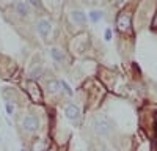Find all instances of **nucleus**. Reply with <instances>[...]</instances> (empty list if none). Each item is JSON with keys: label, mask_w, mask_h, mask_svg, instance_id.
<instances>
[{"label": "nucleus", "mask_w": 157, "mask_h": 151, "mask_svg": "<svg viewBox=\"0 0 157 151\" xmlns=\"http://www.w3.org/2000/svg\"><path fill=\"white\" fill-rule=\"evenodd\" d=\"M5 109H6L8 115H13V113H14V106H13L10 101H6V103H5Z\"/></svg>", "instance_id": "obj_16"}, {"label": "nucleus", "mask_w": 157, "mask_h": 151, "mask_svg": "<svg viewBox=\"0 0 157 151\" xmlns=\"http://www.w3.org/2000/svg\"><path fill=\"white\" fill-rule=\"evenodd\" d=\"M102 17H104V11H101V10H93V11L88 13V19L93 22V24L99 22Z\"/></svg>", "instance_id": "obj_14"}, {"label": "nucleus", "mask_w": 157, "mask_h": 151, "mask_svg": "<svg viewBox=\"0 0 157 151\" xmlns=\"http://www.w3.org/2000/svg\"><path fill=\"white\" fill-rule=\"evenodd\" d=\"M98 151H110V149H109V148H105V146H102V148H99Z\"/></svg>", "instance_id": "obj_21"}, {"label": "nucleus", "mask_w": 157, "mask_h": 151, "mask_svg": "<svg viewBox=\"0 0 157 151\" xmlns=\"http://www.w3.org/2000/svg\"><path fill=\"white\" fill-rule=\"evenodd\" d=\"M112 38H113L112 29H105V41H112Z\"/></svg>", "instance_id": "obj_18"}, {"label": "nucleus", "mask_w": 157, "mask_h": 151, "mask_svg": "<svg viewBox=\"0 0 157 151\" xmlns=\"http://www.w3.org/2000/svg\"><path fill=\"white\" fill-rule=\"evenodd\" d=\"M21 151H29V149H21Z\"/></svg>", "instance_id": "obj_22"}, {"label": "nucleus", "mask_w": 157, "mask_h": 151, "mask_svg": "<svg viewBox=\"0 0 157 151\" xmlns=\"http://www.w3.org/2000/svg\"><path fill=\"white\" fill-rule=\"evenodd\" d=\"M91 126L98 135H102V137H110L115 131V123L110 117L104 115V113H98V115L93 118L91 121Z\"/></svg>", "instance_id": "obj_1"}, {"label": "nucleus", "mask_w": 157, "mask_h": 151, "mask_svg": "<svg viewBox=\"0 0 157 151\" xmlns=\"http://www.w3.org/2000/svg\"><path fill=\"white\" fill-rule=\"evenodd\" d=\"M24 91L25 95H27V98L32 101V103H36V104H43L44 103V98H43V91H41V88H39L38 82L35 80H25L24 83Z\"/></svg>", "instance_id": "obj_3"}, {"label": "nucleus", "mask_w": 157, "mask_h": 151, "mask_svg": "<svg viewBox=\"0 0 157 151\" xmlns=\"http://www.w3.org/2000/svg\"><path fill=\"white\" fill-rule=\"evenodd\" d=\"M71 21L75 24V25H80V27H85L86 22H88V16L86 13L80 8H74L71 10Z\"/></svg>", "instance_id": "obj_8"}, {"label": "nucleus", "mask_w": 157, "mask_h": 151, "mask_svg": "<svg viewBox=\"0 0 157 151\" xmlns=\"http://www.w3.org/2000/svg\"><path fill=\"white\" fill-rule=\"evenodd\" d=\"M132 17H134V11L130 10H121L116 16V30L121 35H129L134 36V30H132Z\"/></svg>", "instance_id": "obj_2"}, {"label": "nucleus", "mask_w": 157, "mask_h": 151, "mask_svg": "<svg viewBox=\"0 0 157 151\" xmlns=\"http://www.w3.org/2000/svg\"><path fill=\"white\" fill-rule=\"evenodd\" d=\"M149 29H151L152 32H157V10H155V14H154V17H152V22H151V25H149Z\"/></svg>", "instance_id": "obj_17"}, {"label": "nucleus", "mask_w": 157, "mask_h": 151, "mask_svg": "<svg viewBox=\"0 0 157 151\" xmlns=\"http://www.w3.org/2000/svg\"><path fill=\"white\" fill-rule=\"evenodd\" d=\"M60 87H61V91L66 93V96H68V98H72L74 91L71 90V87L68 85V82H66V80H60Z\"/></svg>", "instance_id": "obj_15"}, {"label": "nucleus", "mask_w": 157, "mask_h": 151, "mask_svg": "<svg viewBox=\"0 0 157 151\" xmlns=\"http://www.w3.org/2000/svg\"><path fill=\"white\" fill-rule=\"evenodd\" d=\"M11 6L14 8V13L19 16V17H22V19H25V17H29L30 16V3L29 2H13L11 3Z\"/></svg>", "instance_id": "obj_9"}, {"label": "nucleus", "mask_w": 157, "mask_h": 151, "mask_svg": "<svg viewBox=\"0 0 157 151\" xmlns=\"http://www.w3.org/2000/svg\"><path fill=\"white\" fill-rule=\"evenodd\" d=\"M35 27H36V32L41 35L43 38H47V36L50 35V32H52V24H50V21H49V19H44V17L38 19V21L35 22Z\"/></svg>", "instance_id": "obj_7"}, {"label": "nucleus", "mask_w": 157, "mask_h": 151, "mask_svg": "<svg viewBox=\"0 0 157 151\" xmlns=\"http://www.w3.org/2000/svg\"><path fill=\"white\" fill-rule=\"evenodd\" d=\"M41 126V121H39L38 115L33 112H29V113H24L22 118H21V129L24 132H29V134H33L39 129Z\"/></svg>", "instance_id": "obj_4"}, {"label": "nucleus", "mask_w": 157, "mask_h": 151, "mask_svg": "<svg viewBox=\"0 0 157 151\" xmlns=\"http://www.w3.org/2000/svg\"><path fill=\"white\" fill-rule=\"evenodd\" d=\"M43 74H44V68H43V65H39V63H35V65L32 66V69L29 71V79L36 82V79L43 77Z\"/></svg>", "instance_id": "obj_11"}, {"label": "nucleus", "mask_w": 157, "mask_h": 151, "mask_svg": "<svg viewBox=\"0 0 157 151\" xmlns=\"http://www.w3.org/2000/svg\"><path fill=\"white\" fill-rule=\"evenodd\" d=\"M64 115H66V118L69 121H72L75 124H78L82 121V112L75 104H66L64 106Z\"/></svg>", "instance_id": "obj_5"}, {"label": "nucleus", "mask_w": 157, "mask_h": 151, "mask_svg": "<svg viewBox=\"0 0 157 151\" xmlns=\"http://www.w3.org/2000/svg\"><path fill=\"white\" fill-rule=\"evenodd\" d=\"M54 140L50 138H43V137H36L33 143H32V148L29 151H47V148L50 146V143Z\"/></svg>", "instance_id": "obj_10"}, {"label": "nucleus", "mask_w": 157, "mask_h": 151, "mask_svg": "<svg viewBox=\"0 0 157 151\" xmlns=\"http://www.w3.org/2000/svg\"><path fill=\"white\" fill-rule=\"evenodd\" d=\"M46 90H47L49 95H58V93L61 91L60 80H57V79H50V80H47V83H46Z\"/></svg>", "instance_id": "obj_12"}, {"label": "nucleus", "mask_w": 157, "mask_h": 151, "mask_svg": "<svg viewBox=\"0 0 157 151\" xmlns=\"http://www.w3.org/2000/svg\"><path fill=\"white\" fill-rule=\"evenodd\" d=\"M88 46V36L86 35H75L71 38V41H69V49L74 50V47H77L75 52H83V50L86 49Z\"/></svg>", "instance_id": "obj_6"}, {"label": "nucleus", "mask_w": 157, "mask_h": 151, "mask_svg": "<svg viewBox=\"0 0 157 151\" xmlns=\"http://www.w3.org/2000/svg\"><path fill=\"white\" fill-rule=\"evenodd\" d=\"M58 151H68V146H66V145H63V146L58 148Z\"/></svg>", "instance_id": "obj_20"}, {"label": "nucleus", "mask_w": 157, "mask_h": 151, "mask_svg": "<svg viewBox=\"0 0 157 151\" xmlns=\"http://www.w3.org/2000/svg\"><path fill=\"white\" fill-rule=\"evenodd\" d=\"M50 57L54 58L57 63H63L64 60H66V54H64L61 49H58V47H52L50 49Z\"/></svg>", "instance_id": "obj_13"}, {"label": "nucleus", "mask_w": 157, "mask_h": 151, "mask_svg": "<svg viewBox=\"0 0 157 151\" xmlns=\"http://www.w3.org/2000/svg\"><path fill=\"white\" fill-rule=\"evenodd\" d=\"M58 148H60V146H58L55 142H52V143H50V146L47 148V151H58Z\"/></svg>", "instance_id": "obj_19"}]
</instances>
